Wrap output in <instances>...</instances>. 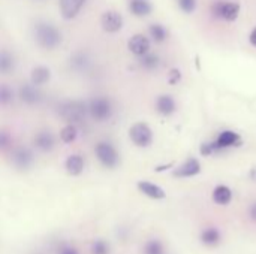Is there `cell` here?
<instances>
[{
    "label": "cell",
    "mask_w": 256,
    "mask_h": 254,
    "mask_svg": "<svg viewBox=\"0 0 256 254\" xmlns=\"http://www.w3.org/2000/svg\"><path fill=\"white\" fill-rule=\"evenodd\" d=\"M34 42L44 49H56L62 43V31L48 21H38L33 27Z\"/></svg>",
    "instance_id": "6da1fadb"
},
{
    "label": "cell",
    "mask_w": 256,
    "mask_h": 254,
    "mask_svg": "<svg viewBox=\"0 0 256 254\" xmlns=\"http://www.w3.org/2000/svg\"><path fill=\"white\" fill-rule=\"evenodd\" d=\"M60 117L70 124H78L86 120L88 114V105L82 100H66L58 108Z\"/></svg>",
    "instance_id": "7a4b0ae2"
},
{
    "label": "cell",
    "mask_w": 256,
    "mask_h": 254,
    "mask_svg": "<svg viewBox=\"0 0 256 254\" xmlns=\"http://www.w3.org/2000/svg\"><path fill=\"white\" fill-rule=\"evenodd\" d=\"M87 105H88V114H90V117L94 121H98V123L108 121L112 117L114 106H112V102L108 97H102V96L94 97Z\"/></svg>",
    "instance_id": "3957f363"
},
{
    "label": "cell",
    "mask_w": 256,
    "mask_h": 254,
    "mask_svg": "<svg viewBox=\"0 0 256 254\" xmlns=\"http://www.w3.org/2000/svg\"><path fill=\"white\" fill-rule=\"evenodd\" d=\"M94 154H96V159L99 160V163L104 166V168H108V169H114L118 166L120 163V156H118V151L116 150V147L106 141H100L96 144L94 147Z\"/></svg>",
    "instance_id": "277c9868"
},
{
    "label": "cell",
    "mask_w": 256,
    "mask_h": 254,
    "mask_svg": "<svg viewBox=\"0 0 256 254\" xmlns=\"http://www.w3.org/2000/svg\"><path fill=\"white\" fill-rule=\"evenodd\" d=\"M212 15L218 19H224L232 22L240 15V4L237 1H226V0H216L212 4Z\"/></svg>",
    "instance_id": "5b68a950"
},
{
    "label": "cell",
    "mask_w": 256,
    "mask_h": 254,
    "mask_svg": "<svg viewBox=\"0 0 256 254\" xmlns=\"http://www.w3.org/2000/svg\"><path fill=\"white\" fill-rule=\"evenodd\" d=\"M10 165L18 171H28L34 163V154L28 147H12L9 151Z\"/></svg>",
    "instance_id": "8992f818"
},
{
    "label": "cell",
    "mask_w": 256,
    "mask_h": 254,
    "mask_svg": "<svg viewBox=\"0 0 256 254\" xmlns=\"http://www.w3.org/2000/svg\"><path fill=\"white\" fill-rule=\"evenodd\" d=\"M129 138L136 147L146 148L153 142V132L146 123H135L129 129Z\"/></svg>",
    "instance_id": "52a82bcc"
},
{
    "label": "cell",
    "mask_w": 256,
    "mask_h": 254,
    "mask_svg": "<svg viewBox=\"0 0 256 254\" xmlns=\"http://www.w3.org/2000/svg\"><path fill=\"white\" fill-rule=\"evenodd\" d=\"M100 25L106 33H117L123 27V16L117 10H106L100 16Z\"/></svg>",
    "instance_id": "ba28073f"
},
{
    "label": "cell",
    "mask_w": 256,
    "mask_h": 254,
    "mask_svg": "<svg viewBox=\"0 0 256 254\" xmlns=\"http://www.w3.org/2000/svg\"><path fill=\"white\" fill-rule=\"evenodd\" d=\"M33 145L42 153H50L56 147V136L51 130H39L33 136Z\"/></svg>",
    "instance_id": "9c48e42d"
},
{
    "label": "cell",
    "mask_w": 256,
    "mask_h": 254,
    "mask_svg": "<svg viewBox=\"0 0 256 254\" xmlns=\"http://www.w3.org/2000/svg\"><path fill=\"white\" fill-rule=\"evenodd\" d=\"M18 97H20V100L22 103H26L28 106H33V105H38L42 100V93L39 91V87H36V85H33L30 82V84H22L20 87Z\"/></svg>",
    "instance_id": "30bf717a"
},
{
    "label": "cell",
    "mask_w": 256,
    "mask_h": 254,
    "mask_svg": "<svg viewBox=\"0 0 256 254\" xmlns=\"http://www.w3.org/2000/svg\"><path fill=\"white\" fill-rule=\"evenodd\" d=\"M69 67L74 72L78 73H86L92 67V57L86 51H76L70 55L69 58Z\"/></svg>",
    "instance_id": "8fae6325"
},
{
    "label": "cell",
    "mask_w": 256,
    "mask_h": 254,
    "mask_svg": "<svg viewBox=\"0 0 256 254\" xmlns=\"http://www.w3.org/2000/svg\"><path fill=\"white\" fill-rule=\"evenodd\" d=\"M200 172H201V163H200V160L195 159V157H190V159H188L184 163H182V165L172 172V175H174L176 178H190V177L198 175Z\"/></svg>",
    "instance_id": "7c38bea8"
},
{
    "label": "cell",
    "mask_w": 256,
    "mask_h": 254,
    "mask_svg": "<svg viewBox=\"0 0 256 254\" xmlns=\"http://www.w3.org/2000/svg\"><path fill=\"white\" fill-rule=\"evenodd\" d=\"M242 138L237 132L234 130H224L218 139L214 141L216 147H218V151L219 150H226V148H234V147H240L242 145Z\"/></svg>",
    "instance_id": "4fadbf2b"
},
{
    "label": "cell",
    "mask_w": 256,
    "mask_h": 254,
    "mask_svg": "<svg viewBox=\"0 0 256 254\" xmlns=\"http://www.w3.org/2000/svg\"><path fill=\"white\" fill-rule=\"evenodd\" d=\"M128 48L132 54L141 57L150 51V39L144 34H134L128 42Z\"/></svg>",
    "instance_id": "5bb4252c"
},
{
    "label": "cell",
    "mask_w": 256,
    "mask_h": 254,
    "mask_svg": "<svg viewBox=\"0 0 256 254\" xmlns=\"http://www.w3.org/2000/svg\"><path fill=\"white\" fill-rule=\"evenodd\" d=\"M84 4L86 0H60V13L64 19H72L81 12Z\"/></svg>",
    "instance_id": "9a60e30c"
},
{
    "label": "cell",
    "mask_w": 256,
    "mask_h": 254,
    "mask_svg": "<svg viewBox=\"0 0 256 254\" xmlns=\"http://www.w3.org/2000/svg\"><path fill=\"white\" fill-rule=\"evenodd\" d=\"M136 187H138V190H140L144 196H147V198H150V199H153V201H162V199L166 198L165 190H164L162 187H159L158 184H154V183H150V181H140V183L136 184Z\"/></svg>",
    "instance_id": "2e32d148"
},
{
    "label": "cell",
    "mask_w": 256,
    "mask_h": 254,
    "mask_svg": "<svg viewBox=\"0 0 256 254\" xmlns=\"http://www.w3.org/2000/svg\"><path fill=\"white\" fill-rule=\"evenodd\" d=\"M176 100L172 99V96L170 94H162L156 99V111L160 114V115H172L176 112Z\"/></svg>",
    "instance_id": "e0dca14e"
},
{
    "label": "cell",
    "mask_w": 256,
    "mask_h": 254,
    "mask_svg": "<svg viewBox=\"0 0 256 254\" xmlns=\"http://www.w3.org/2000/svg\"><path fill=\"white\" fill-rule=\"evenodd\" d=\"M64 168H66L68 174L72 175V177L81 175L82 171H84V159H82V156H80V154L69 156L66 159V162H64Z\"/></svg>",
    "instance_id": "ac0fdd59"
},
{
    "label": "cell",
    "mask_w": 256,
    "mask_h": 254,
    "mask_svg": "<svg viewBox=\"0 0 256 254\" xmlns=\"http://www.w3.org/2000/svg\"><path fill=\"white\" fill-rule=\"evenodd\" d=\"M212 199H213V202L218 204V205H222V207H224V205H228V204H231V201H232V190H231L228 186H224V184L216 186L214 190H213Z\"/></svg>",
    "instance_id": "d6986e66"
},
{
    "label": "cell",
    "mask_w": 256,
    "mask_h": 254,
    "mask_svg": "<svg viewBox=\"0 0 256 254\" xmlns=\"http://www.w3.org/2000/svg\"><path fill=\"white\" fill-rule=\"evenodd\" d=\"M200 240H201V243H202L204 246H207V247H216V246L220 244L222 235H220V232H219L216 228H207V229H204V231L201 232Z\"/></svg>",
    "instance_id": "ffe728a7"
},
{
    "label": "cell",
    "mask_w": 256,
    "mask_h": 254,
    "mask_svg": "<svg viewBox=\"0 0 256 254\" xmlns=\"http://www.w3.org/2000/svg\"><path fill=\"white\" fill-rule=\"evenodd\" d=\"M15 55L8 49H0V75H9L15 69Z\"/></svg>",
    "instance_id": "44dd1931"
},
{
    "label": "cell",
    "mask_w": 256,
    "mask_h": 254,
    "mask_svg": "<svg viewBox=\"0 0 256 254\" xmlns=\"http://www.w3.org/2000/svg\"><path fill=\"white\" fill-rule=\"evenodd\" d=\"M51 78V72L46 66H36L33 70H32V84L36 85V87H42L45 85Z\"/></svg>",
    "instance_id": "7402d4cb"
},
{
    "label": "cell",
    "mask_w": 256,
    "mask_h": 254,
    "mask_svg": "<svg viewBox=\"0 0 256 254\" xmlns=\"http://www.w3.org/2000/svg\"><path fill=\"white\" fill-rule=\"evenodd\" d=\"M152 4L147 0H130L129 1V10L135 16H147L152 12Z\"/></svg>",
    "instance_id": "603a6c76"
},
{
    "label": "cell",
    "mask_w": 256,
    "mask_h": 254,
    "mask_svg": "<svg viewBox=\"0 0 256 254\" xmlns=\"http://www.w3.org/2000/svg\"><path fill=\"white\" fill-rule=\"evenodd\" d=\"M140 64H141V67H144L146 70H154V69L159 67L160 60H159V57H158L156 54H153V52L148 51L147 54H144V55L140 57Z\"/></svg>",
    "instance_id": "cb8c5ba5"
},
{
    "label": "cell",
    "mask_w": 256,
    "mask_h": 254,
    "mask_svg": "<svg viewBox=\"0 0 256 254\" xmlns=\"http://www.w3.org/2000/svg\"><path fill=\"white\" fill-rule=\"evenodd\" d=\"M142 253L144 254H165V246L160 240L158 238H152L148 240L144 247H142Z\"/></svg>",
    "instance_id": "d4e9b609"
},
{
    "label": "cell",
    "mask_w": 256,
    "mask_h": 254,
    "mask_svg": "<svg viewBox=\"0 0 256 254\" xmlns=\"http://www.w3.org/2000/svg\"><path fill=\"white\" fill-rule=\"evenodd\" d=\"M78 136V129L75 124L68 123L62 130H60V139L63 144H72Z\"/></svg>",
    "instance_id": "484cf974"
},
{
    "label": "cell",
    "mask_w": 256,
    "mask_h": 254,
    "mask_svg": "<svg viewBox=\"0 0 256 254\" xmlns=\"http://www.w3.org/2000/svg\"><path fill=\"white\" fill-rule=\"evenodd\" d=\"M148 34H150V37L154 40V42H158V43H160V42H165L166 40V36H168V33H166V28L162 25V24H152L150 27H148Z\"/></svg>",
    "instance_id": "4316f807"
},
{
    "label": "cell",
    "mask_w": 256,
    "mask_h": 254,
    "mask_svg": "<svg viewBox=\"0 0 256 254\" xmlns=\"http://www.w3.org/2000/svg\"><path fill=\"white\" fill-rule=\"evenodd\" d=\"M15 93L10 85L8 84H0V106H8L14 102Z\"/></svg>",
    "instance_id": "83f0119b"
},
{
    "label": "cell",
    "mask_w": 256,
    "mask_h": 254,
    "mask_svg": "<svg viewBox=\"0 0 256 254\" xmlns=\"http://www.w3.org/2000/svg\"><path fill=\"white\" fill-rule=\"evenodd\" d=\"M14 145V138L8 129L0 127V153L3 151H10Z\"/></svg>",
    "instance_id": "f1b7e54d"
},
{
    "label": "cell",
    "mask_w": 256,
    "mask_h": 254,
    "mask_svg": "<svg viewBox=\"0 0 256 254\" xmlns=\"http://www.w3.org/2000/svg\"><path fill=\"white\" fill-rule=\"evenodd\" d=\"M90 253L92 254H110L111 253V247L110 244L102 240V238H98L92 243L90 246Z\"/></svg>",
    "instance_id": "f546056e"
},
{
    "label": "cell",
    "mask_w": 256,
    "mask_h": 254,
    "mask_svg": "<svg viewBox=\"0 0 256 254\" xmlns=\"http://www.w3.org/2000/svg\"><path fill=\"white\" fill-rule=\"evenodd\" d=\"M177 3L184 13H192L196 9V0H177Z\"/></svg>",
    "instance_id": "4dcf8cb0"
},
{
    "label": "cell",
    "mask_w": 256,
    "mask_h": 254,
    "mask_svg": "<svg viewBox=\"0 0 256 254\" xmlns=\"http://www.w3.org/2000/svg\"><path fill=\"white\" fill-rule=\"evenodd\" d=\"M200 151H201V156L208 157V156H212V154H214V153L218 151V147H216L214 142H204V144L201 145Z\"/></svg>",
    "instance_id": "1f68e13d"
},
{
    "label": "cell",
    "mask_w": 256,
    "mask_h": 254,
    "mask_svg": "<svg viewBox=\"0 0 256 254\" xmlns=\"http://www.w3.org/2000/svg\"><path fill=\"white\" fill-rule=\"evenodd\" d=\"M57 254H80V252L72 244H62L57 250Z\"/></svg>",
    "instance_id": "d6a6232c"
},
{
    "label": "cell",
    "mask_w": 256,
    "mask_h": 254,
    "mask_svg": "<svg viewBox=\"0 0 256 254\" xmlns=\"http://www.w3.org/2000/svg\"><path fill=\"white\" fill-rule=\"evenodd\" d=\"M180 79H182V73H180V70H178V69H171V72H170V78H168L170 84H171V85H176V84H178V82H180Z\"/></svg>",
    "instance_id": "836d02e7"
},
{
    "label": "cell",
    "mask_w": 256,
    "mask_h": 254,
    "mask_svg": "<svg viewBox=\"0 0 256 254\" xmlns=\"http://www.w3.org/2000/svg\"><path fill=\"white\" fill-rule=\"evenodd\" d=\"M249 217H250L252 222H255L256 223V202H254V204L250 205V208H249Z\"/></svg>",
    "instance_id": "e575fe53"
},
{
    "label": "cell",
    "mask_w": 256,
    "mask_h": 254,
    "mask_svg": "<svg viewBox=\"0 0 256 254\" xmlns=\"http://www.w3.org/2000/svg\"><path fill=\"white\" fill-rule=\"evenodd\" d=\"M249 42L252 43V46L256 48V27L250 31V34H249Z\"/></svg>",
    "instance_id": "d590c367"
},
{
    "label": "cell",
    "mask_w": 256,
    "mask_h": 254,
    "mask_svg": "<svg viewBox=\"0 0 256 254\" xmlns=\"http://www.w3.org/2000/svg\"><path fill=\"white\" fill-rule=\"evenodd\" d=\"M249 175H250V178H252L254 181H256V166H254V168L250 169V174H249Z\"/></svg>",
    "instance_id": "8d00e7d4"
}]
</instances>
